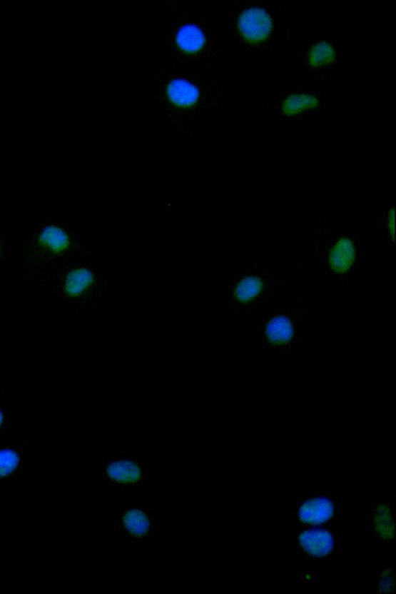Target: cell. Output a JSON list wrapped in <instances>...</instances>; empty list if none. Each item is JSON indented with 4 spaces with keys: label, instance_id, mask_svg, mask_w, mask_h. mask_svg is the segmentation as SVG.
<instances>
[{
    "label": "cell",
    "instance_id": "cell-8",
    "mask_svg": "<svg viewBox=\"0 0 396 594\" xmlns=\"http://www.w3.org/2000/svg\"><path fill=\"white\" fill-rule=\"evenodd\" d=\"M177 41L182 49L195 51L203 46L205 36L203 31L197 25L186 24L178 31Z\"/></svg>",
    "mask_w": 396,
    "mask_h": 594
},
{
    "label": "cell",
    "instance_id": "cell-14",
    "mask_svg": "<svg viewBox=\"0 0 396 594\" xmlns=\"http://www.w3.org/2000/svg\"><path fill=\"white\" fill-rule=\"evenodd\" d=\"M310 63L313 66H320L332 61L335 59V51L330 44L320 42L313 46L310 52Z\"/></svg>",
    "mask_w": 396,
    "mask_h": 594
},
{
    "label": "cell",
    "instance_id": "cell-4",
    "mask_svg": "<svg viewBox=\"0 0 396 594\" xmlns=\"http://www.w3.org/2000/svg\"><path fill=\"white\" fill-rule=\"evenodd\" d=\"M300 543L308 553L315 556L328 554L334 545L333 538L326 531H308L300 537Z\"/></svg>",
    "mask_w": 396,
    "mask_h": 594
},
{
    "label": "cell",
    "instance_id": "cell-11",
    "mask_svg": "<svg viewBox=\"0 0 396 594\" xmlns=\"http://www.w3.org/2000/svg\"><path fill=\"white\" fill-rule=\"evenodd\" d=\"M110 477L121 482H134L141 478L139 468L131 462H121L112 464L108 468Z\"/></svg>",
    "mask_w": 396,
    "mask_h": 594
},
{
    "label": "cell",
    "instance_id": "cell-17",
    "mask_svg": "<svg viewBox=\"0 0 396 594\" xmlns=\"http://www.w3.org/2000/svg\"><path fill=\"white\" fill-rule=\"evenodd\" d=\"M389 228L392 231V237H394V211H393V209L390 212Z\"/></svg>",
    "mask_w": 396,
    "mask_h": 594
},
{
    "label": "cell",
    "instance_id": "cell-18",
    "mask_svg": "<svg viewBox=\"0 0 396 594\" xmlns=\"http://www.w3.org/2000/svg\"><path fill=\"white\" fill-rule=\"evenodd\" d=\"M4 420V416L1 411H0V425H1Z\"/></svg>",
    "mask_w": 396,
    "mask_h": 594
},
{
    "label": "cell",
    "instance_id": "cell-15",
    "mask_svg": "<svg viewBox=\"0 0 396 594\" xmlns=\"http://www.w3.org/2000/svg\"><path fill=\"white\" fill-rule=\"evenodd\" d=\"M125 525L136 535H142L148 530V520L136 510H130L124 518Z\"/></svg>",
    "mask_w": 396,
    "mask_h": 594
},
{
    "label": "cell",
    "instance_id": "cell-9",
    "mask_svg": "<svg viewBox=\"0 0 396 594\" xmlns=\"http://www.w3.org/2000/svg\"><path fill=\"white\" fill-rule=\"evenodd\" d=\"M318 105V100L314 96L309 94H293L285 100L282 109L285 114L291 116L297 114L301 110L315 108Z\"/></svg>",
    "mask_w": 396,
    "mask_h": 594
},
{
    "label": "cell",
    "instance_id": "cell-1",
    "mask_svg": "<svg viewBox=\"0 0 396 594\" xmlns=\"http://www.w3.org/2000/svg\"><path fill=\"white\" fill-rule=\"evenodd\" d=\"M272 19L263 8H248L239 17L238 27L246 39L260 41L265 39L272 29Z\"/></svg>",
    "mask_w": 396,
    "mask_h": 594
},
{
    "label": "cell",
    "instance_id": "cell-7",
    "mask_svg": "<svg viewBox=\"0 0 396 594\" xmlns=\"http://www.w3.org/2000/svg\"><path fill=\"white\" fill-rule=\"evenodd\" d=\"M94 276L88 269H73L66 277L64 290L70 296H78L86 291L93 282Z\"/></svg>",
    "mask_w": 396,
    "mask_h": 594
},
{
    "label": "cell",
    "instance_id": "cell-12",
    "mask_svg": "<svg viewBox=\"0 0 396 594\" xmlns=\"http://www.w3.org/2000/svg\"><path fill=\"white\" fill-rule=\"evenodd\" d=\"M267 336L276 343L288 341L293 334L290 321L284 317L275 318L267 326Z\"/></svg>",
    "mask_w": 396,
    "mask_h": 594
},
{
    "label": "cell",
    "instance_id": "cell-5",
    "mask_svg": "<svg viewBox=\"0 0 396 594\" xmlns=\"http://www.w3.org/2000/svg\"><path fill=\"white\" fill-rule=\"evenodd\" d=\"M355 258V250L351 240L340 238L330 254V264L334 271L343 273L352 266Z\"/></svg>",
    "mask_w": 396,
    "mask_h": 594
},
{
    "label": "cell",
    "instance_id": "cell-3",
    "mask_svg": "<svg viewBox=\"0 0 396 594\" xmlns=\"http://www.w3.org/2000/svg\"><path fill=\"white\" fill-rule=\"evenodd\" d=\"M39 243L49 252L60 254L69 247L70 238L66 231L57 226L50 225L44 227L41 231Z\"/></svg>",
    "mask_w": 396,
    "mask_h": 594
},
{
    "label": "cell",
    "instance_id": "cell-16",
    "mask_svg": "<svg viewBox=\"0 0 396 594\" xmlns=\"http://www.w3.org/2000/svg\"><path fill=\"white\" fill-rule=\"evenodd\" d=\"M19 463V457L11 450L0 451V477H4L16 468Z\"/></svg>",
    "mask_w": 396,
    "mask_h": 594
},
{
    "label": "cell",
    "instance_id": "cell-2",
    "mask_svg": "<svg viewBox=\"0 0 396 594\" xmlns=\"http://www.w3.org/2000/svg\"><path fill=\"white\" fill-rule=\"evenodd\" d=\"M334 513V505L326 498L312 499L303 504L299 510L302 521L319 524L327 521Z\"/></svg>",
    "mask_w": 396,
    "mask_h": 594
},
{
    "label": "cell",
    "instance_id": "cell-6",
    "mask_svg": "<svg viewBox=\"0 0 396 594\" xmlns=\"http://www.w3.org/2000/svg\"><path fill=\"white\" fill-rule=\"evenodd\" d=\"M168 93L171 101L180 106L195 104L199 96L198 89L195 85L181 79L173 80L169 84Z\"/></svg>",
    "mask_w": 396,
    "mask_h": 594
},
{
    "label": "cell",
    "instance_id": "cell-10",
    "mask_svg": "<svg viewBox=\"0 0 396 594\" xmlns=\"http://www.w3.org/2000/svg\"><path fill=\"white\" fill-rule=\"evenodd\" d=\"M375 530L384 540L394 538V519L388 507L380 505L374 518Z\"/></svg>",
    "mask_w": 396,
    "mask_h": 594
},
{
    "label": "cell",
    "instance_id": "cell-13",
    "mask_svg": "<svg viewBox=\"0 0 396 594\" xmlns=\"http://www.w3.org/2000/svg\"><path fill=\"white\" fill-rule=\"evenodd\" d=\"M262 282L254 277L244 278L236 287L235 296L239 301H250L260 293Z\"/></svg>",
    "mask_w": 396,
    "mask_h": 594
}]
</instances>
